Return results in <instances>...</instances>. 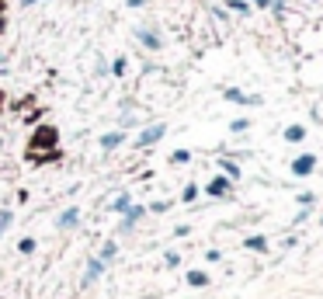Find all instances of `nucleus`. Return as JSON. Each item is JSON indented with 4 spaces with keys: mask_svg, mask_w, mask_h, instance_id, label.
Masks as SVG:
<instances>
[{
    "mask_svg": "<svg viewBox=\"0 0 323 299\" xmlns=\"http://www.w3.org/2000/svg\"><path fill=\"white\" fill-rule=\"evenodd\" d=\"M35 247H38L35 237H21L18 240V254H24V258H28V254H35Z\"/></svg>",
    "mask_w": 323,
    "mask_h": 299,
    "instance_id": "a211bd4d",
    "label": "nucleus"
},
{
    "mask_svg": "<svg viewBox=\"0 0 323 299\" xmlns=\"http://www.w3.org/2000/svg\"><path fill=\"white\" fill-rule=\"evenodd\" d=\"M198 195H202V188H198L195 181H188V184H184V192H181V202H184V205H191Z\"/></svg>",
    "mask_w": 323,
    "mask_h": 299,
    "instance_id": "f3484780",
    "label": "nucleus"
},
{
    "mask_svg": "<svg viewBox=\"0 0 323 299\" xmlns=\"http://www.w3.org/2000/svg\"><path fill=\"white\" fill-rule=\"evenodd\" d=\"M247 4H254V7H271V0H247Z\"/></svg>",
    "mask_w": 323,
    "mask_h": 299,
    "instance_id": "473e14b6",
    "label": "nucleus"
},
{
    "mask_svg": "<svg viewBox=\"0 0 323 299\" xmlns=\"http://www.w3.org/2000/svg\"><path fill=\"white\" fill-rule=\"evenodd\" d=\"M188 233H191V226H188V223H181V226H174V237H188Z\"/></svg>",
    "mask_w": 323,
    "mask_h": 299,
    "instance_id": "c85d7f7f",
    "label": "nucleus"
},
{
    "mask_svg": "<svg viewBox=\"0 0 323 299\" xmlns=\"http://www.w3.org/2000/svg\"><path fill=\"white\" fill-rule=\"evenodd\" d=\"M11 226H14V212H11V209L4 205V209H0V237H4V233H7Z\"/></svg>",
    "mask_w": 323,
    "mask_h": 299,
    "instance_id": "6ab92c4d",
    "label": "nucleus"
},
{
    "mask_svg": "<svg viewBox=\"0 0 323 299\" xmlns=\"http://www.w3.org/2000/svg\"><path fill=\"white\" fill-rule=\"evenodd\" d=\"M164 264H167V268H181V254H177V251H167V254H164Z\"/></svg>",
    "mask_w": 323,
    "mask_h": 299,
    "instance_id": "393cba45",
    "label": "nucleus"
},
{
    "mask_svg": "<svg viewBox=\"0 0 323 299\" xmlns=\"http://www.w3.org/2000/svg\"><path fill=\"white\" fill-rule=\"evenodd\" d=\"M223 98L233 101V104H244V108H250V104H254V108H257V104H264L261 94H244V91H236V87H226V91H223Z\"/></svg>",
    "mask_w": 323,
    "mask_h": 299,
    "instance_id": "423d86ee",
    "label": "nucleus"
},
{
    "mask_svg": "<svg viewBox=\"0 0 323 299\" xmlns=\"http://www.w3.org/2000/svg\"><path fill=\"white\" fill-rule=\"evenodd\" d=\"M0 104H4V94H0Z\"/></svg>",
    "mask_w": 323,
    "mask_h": 299,
    "instance_id": "c9c22d12",
    "label": "nucleus"
},
{
    "mask_svg": "<svg viewBox=\"0 0 323 299\" xmlns=\"http://www.w3.org/2000/svg\"><path fill=\"white\" fill-rule=\"evenodd\" d=\"M122 143H125V132H118V129H115V132H104V136L97 140V146L112 153V150H118V146H122Z\"/></svg>",
    "mask_w": 323,
    "mask_h": 299,
    "instance_id": "9b49d317",
    "label": "nucleus"
},
{
    "mask_svg": "<svg viewBox=\"0 0 323 299\" xmlns=\"http://www.w3.org/2000/svg\"><path fill=\"white\" fill-rule=\"evenodd\" d=\"M295 202H299L303 209H313V205H316V195H313V192H303V195H295Z\"/></svg>",
    "mask_w": 323,
    "mask_h": 299,
    "instance_id": "b1692460",
    "label": "nucleus"
},
{
    "mask_svg": "<svg viewBox=\"0 0 323 299\" xmlns=\"http://www.w3.org/2000/svg\"><path fill=\"white\" fill-rule=\"evenodd\" d=\"M38 150H49V153H56L59 150V129L56 125H38L35 132H32V140H28V157L32 153H38Z\"/></svg>",
    "mask_w": 323,
    "mask_h": 299,
    "instance_id": "f257e3e1",
    "label": "nucleus"
},
{
    "mask_svg": "<svg viewBox=\"0 0 323 299\" xmlns=\"http://www.w3.org/2000/svg\"><path fill=\"white\" fill-rule=\"evenodd\" d=\"M282 140H285V143H292V146H299V143L306 140V125H303V122H292V125H285Z\"/></svg>",
    "mask_w": 323,
    "mask_h": 299,
    "instance_id": "9d476101",
    "label": "nucleus"
},
{
    "mask_svg": "<svg viewBox=\"0 0 323 299\" xmlns=\"http://www.w3.org/2000/svg\"><path fill=\"white\" fill-rule=\"evenodd\" d=\"M104 271H108V264H104V261L87 258V268H84V279H80V285H84V289H87V285H94V282L101 279Z\"/></svg>",
    "mask_w": 323,
    "mask_h": 299,
    "instance_id": "6e6552de",
    "label": "nucleus"
},
{
    "mask_svg": "<svg viewBox=\"0 0 323 299\" xmlns=\"http://www.w3.org/2000/svg\"><path fill=\"white\" fill-rule=\"evenodd\" d=\"M146 4H150V0H125V7H132V11L136 7H146Z\"/></svg>",
    "mask_w": 323,
    "mask_h": 299,
    "instance_id": "2f4dec72",
    "label": "nucleus"
},
{
    "mask_svg": "<svg viewBox=\"0 0 323 299\" xmlns=\"http://www.w3.org/2000/svg\"><path fill=\"white\" fill-rule=\"evenodd\" d=\"M295 243H299V237H285V240H282V247H285V251H292Z\"/></svg>",
    "mask_w": 323,
    "mask_h": 299,
    "instance_id": "7c9ffc66",
    "label": "nucleus"
},
{
    "mask_svg": "<svg viewBox=\"0 0 323 299\" xmlns=\"http://www.w3.org/2000/svg\"><path fill=\"white\" fill-rule=\"evenodd\" d=\"M205 195H209V199H233V181L223 178V174H216V178L205 184Z\"/></svg>",
    "mask_w": 323,
    "mask_h": 299,
    "instance_id": "20e7f679",
    "label": "nucleus"
},
{
    "mask_svg": "<svg viewBox=\"0 0 323 299\" xmlns=\"http://www.w3.org/2000/svg\"><path fill=\"white\" fill-rule=\"evenodd\" d=\"M4 32H7V18L0 14V35H4Z\"/></svg>",
    "mask_w": 323,
    "mask_h": 299,
    "instance_id": "72a5a7b5",
    "label": "nucleus"
},
{
    "mask_svg": "<svg viewBox=\"0 0 323 299\" xmlns=\"http://www.w3.org/2000/svg\"><path fill=\"white\" fill-rule=\"evenodd\" d=\"M184 282H188L191 289H205V285L212 282V275H209V271H202V268H191L188 275H184Z\"/></svg>",
    "mask_w": 323,
    "mask_h": 299,
    "instance_id": "f8f14e48",
    "label": "nucleus"
},
{
    "mask_svg": "<svg viewBox=\"0 0 323 299\" xmlns=\"http://www.w3.org/2000/svg\"><path fill=\"white\" fill-rule=\"evenodd\" d=\"M244 247H247V251H254V254H267L271 240H267L264 233H254V237H247V240H244Z\"/></svg>",
    "mask_w": 323,
    "mask_h": 299,
    "instance_id": "ddd939ff",
    "label": "nucleus"
},
{
    "mask_svg": "<svg viewBox=\"0 0 323 299\" xmlns=\"http://www.w3.org/2000/svg\"><path fill=\"white\" fill-rule=\"evenodd\" d=\"M108 70H112L115 77H125V70H129V63H125V56H118V60H115L112 66H108Z\"/></svg>",
    "mask_w": 323,
    "mask_h": 299,
    "instance_id": "5701e85b",
    "label": "nucleus"
},
{
    "mask_svg": "<svg viewBox=\"0 0 323 299\" xmlns=\"http://www.w3.org/2000/svg\"><path fill=\"white\" fill-rule=\"evenodd\" d=\"M136 39H139V45H146L150 52H160V49H164V39H160L153 28H136Z\"/></svg>",
    "mask_w": 323,
    "mask_h": 299,
    "instance_id": "1a4fd4ad",
    "label": "nucleus"
},
{
    "mask_svg": "<svg viewBox=\"0 0 323 299\" xmlns=\"http://www.w3.org/2000/svg\"><path fill=\"white\" fill-rule=\"evenodd\" d=\"M219 167H223V174H226L229 181H236V178H240V164H236V160H229V157H219Z\"/></svg>",
    "mask_w": 323,
    "mask_h": 299,
    "instance_id": "dca6fc26",
    "label": "nucleus"
},
{
    "mask_svg": "<svg viewBox=\"0 0 323 299\" xmlns=\"http://www.w3.org/2000/svg\"><path fill=\"white\" fill-rule=\"evenodd\" d=\"M129 205H132V195H129V192H118V195L112 199V212H115V216H125Z\"/></svg>",
    "mask_w": 323,
    "mask_h": 299,
    "instance_id": "2eb2a0df",
    "label": "nucleus"
},
{
    "mask_svg": "<svg viewBox=\"0 0 323 299\" xmlns=\"http://www.w3.org/2000/svg\"><path fill=\"white\" fill-rule=\"evenodd\" d=\"M247 129H250V119H244V115L229 122V132H236V136H240V132H247Z\"/></svg>",
    "mask_w": 323,
    "mask_h": 299,
    "instance_id": "4be33fe9",
    "label": "nucleus"
},
{
    "mask_svg": "<svg viewBox=\"0 0 323 299\" xmlns=\"http://www.w3.org/2000/svg\"><path fill=\"white\" fill-rule=\"evenodd\" d=\"M288 171H292V178H309L316 171V153H299V157L288 164Z\"/></svg>",
    "mask_w": 323,
    "mask_h": 299,
    "instance_id": "7ed1b4c3",
    "label": "nucleus"
},
{
    "mask_svg": "<svg viewBox=\"0 0 323 299\" xmlns=\"http://www.w3.org/2000/svg\"><path fill=\"white\" fill-rule=\"evenodd\" d=\"M167 136V122H156V125H146L139 136H136V150H146V146H153V143H160Z\"/></svg>",
    "mask_w": 323,
    "mask_h": 299,
    "instance_id": "f03ea898",
    "label": "nucleus"
},
{
    "mask_svg": "<svg viewBox=\"0 0 323 299\" xmlns=\"http://www.w3.org/2000/svg\"><path fill=\"white\" fill-rule=\"evenodd\" d=\"M271 11L275 14H285V0H271Z\"/></svg>",
    "mask_w": 323,
    "mask_h": 299,
    "instance_id": "c756f323",
    "label": "nucleus"
},
{
    "mask_svg": "<svg viewBox=\"0 0 323 299\" xmlns=\"http://www.w3.org/2000/svg\"><path fill=\"white\" fill-rule=\"evenodd\" d=\"M320 226H323V216H320Z\"/></svg>",
    "mask_w": 323,
    "mask_h": 299,
    "instance_id": "e433bc0d",
    "label": "nucleus"
},
{
    "mask_svg": "<svg viewBox=\"0 0 323 299\" xmlns=\"http://www.w3.org/2000/svg\"><path fill=\"white\" fill-rule=\"evenodd\" d=\"M97 261L115 264V261H118V243H115V240H104V243H101V251H97Z\"/></svg>",
    "mask_w": 323,
    "mask_h": 299,
    "instance_id": "4468645a",
    "label": "nucleus"
},
{
    "mask_svg": "<svg viewBox=\"0 0 323 299\" xmlns=\"http://www.w3.org/2000/svg\"><path fill=\"white\" fill-rule=\"evenodd\" d=\"M146 209H150V212H156V216H160V212H167V209H171V202L156 199V202H150V205H146Z\"/></svg>",
    "mask_w": 323,
    "mask_h": 299,
    "instance_id": "a878e982",
    "label": "nucleus"
},
{
    "mask_svg": "<svg viewBox=\"0 0 323 299\" xmlns=\"http://www.w3.org/2000/svg\"><path fill=\"white\" fill-rule=\"evenodd\" d=\"M205 261H212V264H216V261H223V251H216V247H209V251H205Z\"/></svg>",
    "mask_w": 323,
    "mask_h": 299,
    "instance_id": "bb28decb",
    "label": "nucleus"
},
{
    "mask_svg": "<svg viewBox=\"0 0 323 299\" xmlns=\"http://www.w3.org/2000/svg\"><path fill=\"white\" fill-rule=\"evenodd\" d=\"M306 220H309V209H299L295 220H292V226H299V223H306Z\"/></svg>",
    "mask_w": 323,
    "mask_h": 299,
    "instance_id": "cd10ccee",
    "label": "nucleus"
},
{
    "mask_svg": "<svg viewBox=\"0 0 323 299\" xmlns=\"http://www.w3.org/2000/svg\"><path fill=\"white\" fill-rule=\"evenodd\" d=\"M223 7H229V11H236V14H250V4H247V0H226Z\"/></svg>",
    "mask_w": 323,
    "mask_h": 299,
    "instance_id": "aec40b11",
    "label": "nucleus"
},
{
    "mask_svg": "<svg viewBox=\"0 0 323 299\" xmlns=\"http://www.w3.org/2000/svg\"><path fill=\"white\" fill-rule=\"evenodd\" d=\"M80 216H84L80 205H66V209L56 216V230H63V233H66V230H76V226H80Z\"/></svg>",
    "mask_w": 323,
    "mask_h": 299,
    "instance_id": "39448f33",
    "label": "nucleus"
},
{
    "mask_svg": "<svg viewBox=\"0 0 323 299\" xmlns=\"http://www.w3.org/2000/svg\"><path fill=\"white\" fill-rule=\"evenodd\" d=\"M21 4H24V7H35V4H42V0H21Z\"/></svg>",
    "mask_w": 323,
    "mask_h": 299,
    "instance_id": "f704fd0d",
    "label": "nucleus"
},
{
    "mask_svg": "<svg viewBox=\"0 0 323 299\" xmlns=\"http://www.w3.org/2000/svg\"><path fill=\"white\" fill-rule=\"evenodd\" d=\"M146 212H150L146 205H129V212H125V216H122V223H118V233H129L136 223L146 220Z\"/></svg>",
    "mask_w": 323,
    "mask_h": 299,
    "instance_id": "0eeeda50",
    "label": "nucleus"
},
{
    "mask_svg": "<svg viewBox=\"0 0 323 299\" xmlns=\"http://www.w3.org/2000/svg\"><path fill=\"white\" fill-rule=\"evenodd\" d=\"M171 164H174V167H181V164H191V150H174V153H171Z\"/></svg>",
    "mask_w": 323,
    "mask_h": 299,
    "instance_id": "412c9836",
    "label": "nucleus"
}]
</instances>
